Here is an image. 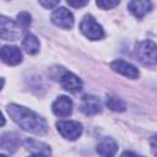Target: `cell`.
Listing matches in <instances>:
<instances>
[{"label": "cell", "mask_w": 157, "mask_h": 157, "mask_svg": "<svg viewBox=\"0 0 157 157\" xmlns=\"http://www.w3.org/2000/svg\"><path fill=\"white\" fill-rule=\"evenodd\" d=\"M6 110L10 115V118L25 131L36 134V135H43L48 131V125L44 118H42L36 112L18 105V104H9L6 107Z\"/></svg>", "instance_id": "1"}, {"label": "cell", "mask_w": 157, "mask_h": 157, "mask_svg": "<svg viewBox=\"0 0 157 157\" xmlns=\"http://www.w3.org/2000/svg\"><path fill=\"white\" fill-rule=\"evenodd\" d=\"M136 56L145 66L157 64V45L152 40H142L136 44Z\"/></svg>", "instance_id": "2"}, {"label": "cell", "mask_w": 157, "mask_h": 157, "mask_svg": "<svg viewBox=\"0 0 157 157\" xmlns=\"http://www.w3.org/2000/svg\"><path fill=\"white\" fill-rule=\"evenodd\" d=\"M80 29L83 33V36L91 40H98L104 37L103 27L96 21V18L92 15H86L82 18L80 23Z\"/></svg>", "instance_id": "3"}, {"label": "cell", "mask_w": 157, "mask_h": 157, "mask_svg": "<svg viewBox=\"0 0 157 157\" xmlns=\"http://www.w3.org/2000/svg\"><path fill=\"white\" fill-rule=\"evenodd\" d=\"M56 129L59 131V134L70 141H74L76 139H78L82 134V125L81 123L76 121V120H63V121H58L56 123Z\"/></svg>", "instance_id": "4"}, {"label": "cell", "mask_w": 157, "mask_h": 157, "mask_svg": "<svg viewBox=\"0 0 157 157\" xmlns=\"http://www.w3.org/2000/svg\"><path fill=\"white\" fill-rule=\"evenodd\" d=\"M21 34V27L18 23L5 16L0 17V36L4 40H16Z\"/></svg>", "instance_id": "5"}, {"label": "cell", "mask_w": 157, "mask_h": 157, "mask_svg": "<svg viewBox=\"0 0 157 157\" xmlns=\"http://www.w3.org/2000/svg\"><path fill=\"white\" fill-rule=\"evenodd\" d=\"M52 22L64 29H70L74 26V15L65 7H56L52 13Z\"/></svg>", "instance_id": "6"}, {"label": "cell", "mask_w": 157, "mask_h": 157, "mask_svg": "<svg viewBox=\"0 0 157 157\" xmlns=\"http://www.w3.org/2000/svg\"><path fill=\"white\" fill-rule=\"evenodd\" d=\"M80 109L86 115H96L102 112V103L99 98L92 94H85L81 99Z\"/></svg>", "instance_id": "7"}, {"label": "cell", "mask_w": 157, "mask_h": 157, "mask_svg": "<svg viewBox=\"0 0 157 157\" xmlns=\"http://www.w3.org/2000/svg\"><path fill=\"white\" fill-rule=\"evenodd\" d=\"M110 67H112L113 71H115V72H118V74H120L125 77L132 78V80L137 78L139 75H140L136 66H134L132 64H130L125 60H120V59L114 60V61L110 63Z\"/></svg>", "instance_id": "8"}, {"label": "cell", "mask_w": 157, "mask_h": 157, "mask_svg": "<svg viewBox=\"0 0 157 157\" xmlns=\"http://www.w3.org/2000/svg\"><path fill=\"white\" fill-rule=\"evenodd\" d=\"M59 81L61 87L71 93H77L82 90V81L70 71H64Z\"/></svg>", "instance_id": "9"}, {"label": "cell", "mask_w": 157, "mask_h": 157, "mask_svg": "<svg viewBox=\"0 0 157 157\" xmlns=\"http://www.w3.org/2000/svg\"><path fill=\"white\" fill-rule=\"evenodd\" d=\"M1 59L5 64L15 66L22 61V52L15 45H4L1 48Z\"/></svg>", "instance_id": "10"}, {"label": "cell", "mask_w": 157, "mask_h": 157, "mask_svg": "<svg viewBox=\"0 0 157 157\" xmlns=\"http://www.w3.org/2000/svg\"><path fill=\"white\" fill-rule=\"evenodd\" d=\"M52 110L56 117H69L72 113V101L67 96H60L53 102Z\"/></svg>", "instance_id": "11"}, {"label": "cell", "mask_w": 157, "mask_h": 157, "mask_svg": "<svg viewBox=\"0 0 157 157\" xmlns=\"http://www.w3.org/2000/svg\"><path fill=\"white\" fill-rule=\"evenodd\" d=\"M97 153L101 157H114L118 151V145L112 137H103L97 145Z\"/></svg>", "instance_id": "12"}, {"label": "cell", "mask_w": 157, "mask_h": 157, "mask_svg": "<svg viewBox=\"0 0 157 157\" xmlns=\"http://www.w3.org/2000/svg\"><path fill=\"white\" fill-rule=\"evenodd\" d=\"M128 9L135 17L142 18L146 13H148L151 11L152 2L146 1V0H134V1L128 2Z\"/></svg>", "instance_id": "13"}, {"label": "cell", "mask_w": 157, "mask_h": 157, "mask_svg": "<svg viewBox=\"0 0 157 157\" xmlns=\"http://www.w3.org/2000/svg\"><path fill=\"white\" fill-rule=\"evenodd\" d=\"M22 47L26 50V53H28V54H37L39 52L40 44H39L38 38L34 34L27 33L23 37V39H22Z\"/></svg>", "instance_id": "14"}, {"label": "cell", "mask_w": 157, "mask_h": 157, "mask_svg": "<svg viewBox=\"0 0 157 157\" xmlns=\"http://www.w3.org/2000/svg\"><path fill=\"white\" fill-rule=\"evenodd\" d=\"M20 145L18 136L13 132H6L1 136V148L7 150L9 152L16 151V148Z\"/></svg>", "instance_id": "15"}, {"label": "cell", "mask_w": 157, "mask_h": 157, "mask_svg": "<svg viewBox=\"0 0 157 157\" xmlns=\"http://www.w3.org/2000/svg\"><path fill=\"white\" fill-rule=\"evenodd\" d=\"M26 146L28 150H31L33 153H37V155H43V156H49L50 155V148L48 145L40 142V141H37V140H32V139H27L26 140Z\"/></svg>", "instance_id": "16"}, {"label": "cell", "mask_w": 157, "mask_h": 157, "mask_svg": "<svg viewBox=\"0 0 157 157\" xmlns=\"http://www.w3.org/2000/svg\"><path fill=\"white\" fill-rule=\"evenodd\" d=\"M105 104H107V107H108L110 110L117 112V113H121V112H124V110H125V108H126L125 102H124L123 99H120L119 97L113 96V94L107 96Z\"/></svg>", "instance_id": "17"}, {"label": "cell", "mask_w": 157, "mask_h": 157, "mask_svg": "<svg viewBox=\"0 0 157 157\" xmlns=\"http://www.w3.org/2000/svg\"><path fill=\"white\" fill-rule=\"evenodd\" d=\"M31 15L27 11H21L17 13V23L21 28H27L31 25Z\"/></svg>", "instance_id": "18"}, {"label": "cell", "mask_w": 157, "mask_h": 157, "mask_svg": "<svg viewBox=\"0 0 157 157\" xmlns=\"http://www.w3.org/2000/svg\"><path fill=\"white\" fill-rule=\"evenodd\" d=\"M96 5L103 10H110L115 6L119 5V1L118 0H99V1H96Z\"/></svg>", "instance_id": "19"}, {"label": "cell", "mask_w": 157, "mask_h": 157, "mask_svg": "<svg viewBox=\"0 0 157 157\" xmlns=\"http://www.w3.org/2000/svg\"><path fill=\"white\" fill-rule=\"evenodd\" d=\"M150 147H151V152L155 157H157V134L153 135L150 140Z\"/></svg>", "instance_id": "20"}, {"label": "cell", "mask_w": 157, "mask_h": 157, "mask_svg": "<svg viewBox=\"0 0 157 157\" xmlns=\"http://www.w3.org/2000/svg\"><path fill=\"white\" fill-rule=\"evenodd\" d=\"M88 1H74V0H67V5L72 6V7H82L85 5H87Z\"/></svg>", "instance_id": "21"}, {"label": "cell", "mask_w": 157, "mask_h": 157, "mask_svg": "<svg viewBox=\"0 0 157 157\" xmlns=\"http://www.w3.org/2000/svg\"><path fill=\"white\" fill-rule=\"evenodd\" d=\"M39 4L42 6H44L45 9H52L56 5H59V1H39Z\"/></svg>", "instance_id": "22"}, {"label": "cell", "mask_w": 157, "mask_h": 157, "mask_svg": "<svg viewBox=\"0 0 157 157\" xmlns=\"http://www.w3.org/2000/svg\"><path fill=\"white\" fill-rule=\"evenodd\" d=\"M120 157H137V156H136L134 152H131V151H125V152L121 153Z\"/></svg>", "instance_id": "23"}, {"label": "cell", "mask_w": 157, "mask_h": 157, "mask_svg": "<svg viewBox=\"0 0 157 157\" xmlns=\"http://www.w3.org/2000/svg\"><path fill=\"white\" fill-rule=\"evenodd\" d=\"M29 157H47V156H43V155H37V153H33V155H31Z\"/></svg>", "instance_id": "24"}, {"label": "cell", "mask_w": 157, "mask_h": 157, "mask_svg": "<svg viewBox=\"0 0 157 157\" xmlns=\"http://www.w3.org/2000/svg\"><path fill=\"white\" fill-rule=\"evenodd\" d=\"M0 157H7L6 155H0Z\"/></svg>", "instance_id": "25"}]
</instances>
